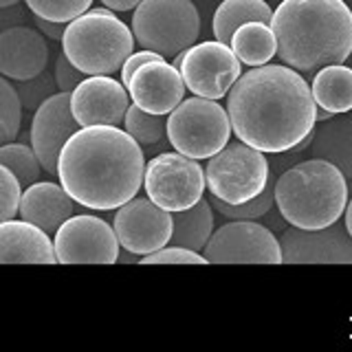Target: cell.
<instances>
[{"instance_id": "1", "label": "cell", "mask_w": 352, "mask_h": 352, "mask_svg": "<svg viewBox=\"0 0 352 352\" xmlns=\"http://www.w3.org/2000/svg\"><path fill=\"white\" fill-rule=\"evenodd\" d=\"M234 135L260 152H286L311 135L317 119L313 88L289 64H262L238 77L227 95Z\"/></svg>"}, {"instance_id": "2", "label": "cell", "mask_w": 352, "mask_h": 352, "mask_svg": "<svg viewBox=\"0 0 352 352\" xmlns=\"http://www.w3.org/2000/svg\"><path fill=\"white\" fill-rule=\"evenodd\" d=\"M146 159L119 126H86L64 143L58 176L77 205L108 212L132 201L143 185Z\"/></svg>"}, {"instance_id": "3", "label": "cell", "mask_w": 352, "mask_h": 352, "mask_svg": "<svg viewBox=\"0 0 352 352\" xmlns=\"http://www.w3.org/2000/svg\"><path fill=\"white\" fill-rule=\"evenodd\" d=\"M271 29L280 60L297 71L344 64L352 53V11L344 0H284Z\"/></svg>"}, {"instance_id": "4", "label": "cell", "mask_w": 352, "mask_h": 352, "mask_svg": "<svg viewBox=\"0 0 352 352\" xmlns=\"http://www.w3.org/2000/svg\"><path fill=\"white\" fill-rule=\"evenodd\" d=\"M275 203L293 227L324 229L335 225L348 207L346 176L324 159L297 163L275 183Z\"/></svg>"}, {"instance_id": "5", "label": "cell", "mask_w": 352, "mask_h": 352, "mask_svg": "<svg viewBox=\"0 0 352 352\" xmlns=\"http://www.w3.org/2000/svg\"><path fill=\"white\" fill-rule=\"evenodd\" d=\"M135 33L113 9H88L66 22L62 51L84 75H113L135 51Z\"/></svg>"}, {"instance_id": "6", "label": "cell", "mask_w": 352, "mask_h": 352, "mask_svg": "<svg viewBox=\"0 0 352 352\" xmlns=\"http://www.w3.org/2000/svg\"><path fill=\"white\" fill-rule=\"evenodd\" d=\"M132 33L143 49L174 58L194 47L201 16L192 0H141L132 16Z\"/></svg>"}, {"instance_id": "7", "label": "cell", "mask_w": 352, "mask_h": 352, "mask_svg": "<svg viewBox=\"0 0 352 352\" xmlns=\"http://www.w3.org/2000/svg\"><path fill=\"white\" fill-rule=\"evenodd\" d=\"M231 119L218 99L190 97L168 117V139L176 152L192 159H212L229 143Z\"/></svg>"}, {"instance_id": "8", "label": "cell", "mask_w": 352, "mask_h": 352, "mask_svg": "<svg viewBox=\"0 0 352 352\" xmlns=\"http://www.w3.org/2000/svg\"><path fill=\"white\" fill-rule=\"evenodd\" d=\"M205 179L214 198L231 205H242L264 192L271 179V170L264 152L236 141L227 143L209 159Z\"/></svg>"}, {"instance_id": "9", "label": "cell", "mask_w": 352, "mask_h": 352, "mask_svg": "<svg viewBox=\"0 0 352 352\" xmlns=\"http://www.w3.org/2000/svg\"><path fill=\"white\" fill-rule=\"evenodd\" d=\"M207 185L198 159L181 152H163L150 159L143 174V187L150 201L168 212H183L203 198Z\"/></svg>"}, {"instance_id": "10", "label": "cell", "mask_w": 352, "mask_h": 352, "mask_svg": "<svg viewBox=\"0 0 352 352\" xmlns=\"http://www.w3.org/2000/svg\"><path fill=\"white\" fill-rule=\"evenodd\" d=\"M203 251L209 264H282L280 240L253 220H234L216 229Z\"/></svg>"}, {"instance_id": "11", "label": "cell", "mask_w": 352, "mask_h": 352, "mask_svg": "<svg viewBox=\"0 0 352 352\" xmlns=\"http://www.w3.org/2000/svg\"><path fill=\"white\" fill-rule=\"evenodd\" d=\"M179 71L183 75L185 86L194 95L220 99L229 95L231 86L242 75V62L229 44L209 40L183 51V64Z\"/></svg>"}, {"instance_id": "12", "label": "cell", "mask_w": 352, "mask_h": 352, "mask_svg": "<svg viewBox=\"0 0 352 352\" xmlns=\"http://www.w3.org/2000/svg\"><path fill=\"white\" fill-rule=\"evenodd\" d=\"M58 264H115L119 260V238L106 220L77 214L55 231Z\"/></svg>"}, {"instance_id": "13", "label": "cell", "mask_w": 352, "mask_h": 352, "mask_svg": "<svg viewBox=\"0 0 352 352\" xmlns=\"http://www.w3.org/2000/svg\"><path fill=\"white\" fill-rule=\"evenodd\" d=\"M119 245L132 256H148L163 249L172 238L174 216L150 198H132L115 214Z\"/></svg>"}, {"instance_id": "14", "label": "cell", "mask_w": 352, "mask_h": 352, "mask_svg": "<svg viewBox=\"0 0 352 352\" xmlns=\"http://www.w3.org/2000/svg\"><path fill=\"white\" fill-rule=\"evenodd\" d=\"M284 264H352V236L346 227L286 229L280 236Z\"/></svg>"}, {"instance_id": "15", "label": "cell", "mask_w": 352, "mask_h": 352, "mask_svg": "<svg viewBox=\"0 0 352 352\" xmlns=\"http://www.w3.org/2000/svg\"><path fill=\"white\" fill-rule=\"evenodd\" d=\"M82 126L77 124L71 110V93H55L44 102L31 119L29 141L36 150L44 172L58 174V161L64 143Z\"/></svg>"}, {"instance_id": "16", "label": "cell", "mask_w": 352, "mask_h": 352, "mask_svg": "<svg viewBox=\"0 0 352 352\" xmlns=\"http://www.w3.org/2000/svg\"><path fill=\"white\" fill-rule=\"evenodd\" d=\"M124 82L113 75H88L71 93V110L77 124L86 126H119L130 108Z\"/></svg>"}, {"instance_id": "17", "label": "cell", "mask_w": 352, "mask_h": 352, "mask_svg": "<svg viewBox=\"0 0 352 352\" xmlns=\"http://www.w3.org/2000/svg\"><path fill=\"white\" fill-rule=\"evenodd\" d=\"M132 104L154 115H170L183 102L185 82L179 69L165 60L143 64L126 86Z\"/></svg>"}, {"instance_id": "18", "label": "cell", "mask_w": 352, "mask_h": 352, "mask_svg": "<svg viewBox=\"0 0 352 352\" xmlns=\"http://www.w3.org/2000/svg\"><path fill=\"white\" fill-rule=\"evenodd\" d=\"M49 44L40 29L25 25L0 31V75L25 82L47 71Z\"/></svg>"}, {"instance_id": "19", "label": "cell", "mask_w": 352, "mask_h": 352, "mask_svg": "<svg viewBox=\"0 0 352 352\" xmlns=\"http://www.w3.org/2000/svg\"><path fill=\"white\" fill-rule=\"evenodd\" d=\"M75 198L64 190L62 183L58 185L51 181H38L25 187L18 209L22 220L44 229L49 236L75 216Z\"/></svg>"}, {"instance_id": "20", "label": "cell", "mask_w": 352, "mask_h": 352, "mask_svg": "<svg viewBox=\"0 0 352 352\" xmlns=\"http://www.w3.org/2000/svg\"><path fill=\"white\" fill-rule=\"evenodd\" d=\"M0 264H58V256L47 231L9 218L0 223Z\"/></svg>"}, {"instance_id": "21", "label": "cell", "mask_w": 352, "mask_h": 352, "mask_svg": "<svg viewBox=\"0 0 352 352\" xmlns=\"http://www.w3.org/2000/svg\"><path fill=\"white\" fill-rule=\"evenodd\" d=\"M311 157L337 165L352 179V117L341 113L322 121L311 139Z\"/></svg>"}, {"instance_id": "22", "label": "cell", "mask_w": 352, "mask_h": 352, "mask_svg": "<svg viewBox=\"0 0 352 352\" xmlns=\"http://www.w3.org/2000/svg\"><path fill=\"white\" fill-rule=\"evenodd\" d=\"M174 229L170 245L185 247L192 251H203L214 234V212L205 198L183 212H174Z\"/></svg>"}, {"instance_id": "23", "label": "cell", "mask_w": 352, "mask_h": 352, "mask_svg": "<svg viewBox=\"0 0 352 352\" xmlns=\"http://www.w3.org/2000/svg\"><path fill=\"white\" fill-rule=\"evenodd\" d=\"M313 97L317 106H322L335 115L352 110V69L344 64H328L313 80Z\"/></svg>"}, {"instance_id": "24", "label": "cell", "mask_w": 352, "mask_h": 352, "mask_svg": "<svg viewBox=\"0 0 352 352\" xmlns=\"http://www.w3.org/2000/svg\"><path fill=\"white\" fill-rule=\"evenodd\" d=\"M273 11L267 0H223L216 9L212 29L216 40L231 44L234 33L247 22H267L271 25Z\"/></svg>"}, {"instance_id": "25", "label": "cell", "mask_w": 352, "mask_h": 352, "mask_svg": "<svg viewBox=\"0 0 352 352\" xmlns=\"http://www.w3.org/2000/svg\"><path fill=\"white\" fill-rule=\"evenodd\" d=\"M229 47L234 49L242 64L249 66H262L271 62L273 55H278V40H275V33L267 22H247V25H242L234 33Z\"/></svg>"}, {"instance_id": "26", "label": "cell", "mask_w": 352, "mask_h": 352, "mask_svg": "<svg viewBox=\"0 0 352 352\" xmlns=\"http://www.w3.org/2000/svg\"><path fill=\"white\" fill-rule=\"evenodd\" d=\"M0 163L16 174V179L22 185V190L33 185V183H38L40 172L44 170L36 150H33L31 146H27V143H14V141L0 146Z\"/></svg>"}, {"instance_id": "27", "label": "cell", "mask_w": 352, "mask_h": 352, "mask_svg": "<svg viewBox=\"0 0 352 352\" xmlns=\"http://www.w3.org/2000/svg\"><path fill=\"white\" fill-rule=\"evenodd\" d=\"M124 130L135 139L139 146H157L168 135V121L163 115H154L132 104L124 119Z\"/></svg>"}, {"instance_id": "28", "label": "cell", "mask_w": 352, "mask_h": 352, "mask_svg": "<svg viewBox=\"0 0 352 352\" xmlns=\"http://www.w3.org/2000/svg\"><path fill=\"white\" fill-rule=\"evenodd\" d=\"M22 110L25 108L18 97V88L9 82V77L0 75V146L18 137Z\"/></svg>"}, {"instance_id": "29", "label": "cell", "mask_w": 352, "mask_h": 352, "mask_svg": "<svg viewBox=\"0 0 352 352\" xmlns=\"http://www.w3.org/2000/svg\"><path fill=\"white\" fill-rule=\"evenodd\" d=\"M25 5L38 18L53 22H71L77 16L86 14L91 9L93 0H25Z\"/></svg>"}, {"instance_id": "30", "label": "cell", "mask_w": 352, "mask_h": 352, "mask_svg": "<svg viewBox=\"0 0 352 352\" xmlns=\"http://www.w3.org/2000/svg\"><path fill=\"white\" fill-rule=\"evenodd\" d=\"M273 203H275V187H271V185H267L264 192H260L256 198H251V201L242 203V205H231V203L214 198L216 212H220L225 218H231V220H256L264 214H269Z\"/></svg>"}, {"instance_id": "31", "label": "cell", "mask_w": 352, "mask_h": 352, "mask_svg": "<svg viewBox=\"0 0 352 352\" xmlns=\"http://www.w3.org/2000/svg\"><path fill=\"white\" fill-rule=\"evenodd\" d=\"M16 88H18V97L22 102V108L36 113L51 95H55L58 84H55V75H49L47 71H42L40 75L31 77V80L18 82Z\"/></svg>"}, {"instance_id": "32", "label": "cell", "mask_w": 352, "mask_h": 352, "mask_svg": "<svg viewBox=\"0 0 352 352\" xmlns=\"http://www.w3.org/2000/svg\"><path fill=\"white\" fill-rule=\"evenodd\" d=\"M22 198V185L16 174L0 163V223L18 214Z\"/></svg>"}, {"instance_id": "33", "label": "cell", "mask_w": 352, "mask_h": 352, "mask_svg": "<svg viewBox=\"0 0 352 352\" xmlns=\"http://www.w3.org/2000/svg\"><path fill=\"white\" fill-rule=\"evenodd\" d=\"M139 264H209V262L198 251L170 245L165 249L148 253V256H141Z\"/></svg>"}, {"instance_id": "34", "label": "cell", "mask_w": 352, "mask_h": 352, "mask_svg": "<svg viewBox=\"0 0 352 352\" xmlns=\"http://www.w3.org/2000/svg\"><path fill=\"white\" fill-rule=\"evenodd\" d=\"M53 75H55V84H58V88L64 93H73L75 88L84 82V73L77 69L69 58H66L64 51L58 55V60H55Z\"/></svg>"}, {"instance_id": "35", "label": "cell", "mask_w": 352, "mask_h": 352, "mask_svg": "<svg viewBox=\"0 0 352 352\" xmlns=\"http://www.w3.org/2000/svg\"><path fill=\"white\" fill-rule=\"evenodd\" d=\"M154 60H165L161 53H157V51H150V49H143V51H139V53H135L132 51L130 55H128V60L124 62V66H121V82H124V86H128L130 84V80H132V75H135L143 64H148V62H154Z\"/></svg>"}, {"instance_id": "36", "label": "cell", "mask_w": 352, "mask_h": 352, "mask_svg": "<svg viewBox=\"0 0 352 352\" xmlns=\"http://www.w3.org/2000/svg\"><path fill=\"white\" fill-rule=\"evenodd\" d=\"M36 27H38V29H40L47 38H51V40H62L64 29H66L64 22L44 20V18H38V16H36Z\"/></svg>"}, {"instance_id": "37", "label": "cell", "mask_w": 352, "mask_h": 352, "mask_svg": "<svg viewBox=\"0 0 352 352\" xmlns=\"http://www.w3.org/2000/svg\"><path fill=\"white\" fill-rule=\"evenodd\" d=\"M25 18L22 14V9L16 5V7H7V9H0V31H5L9 27H16V22Z\"/></svg>"}, {"instance_id": "38", "label": "cell", "mask_w": 352, "mask_h": 352, "mask_svg": "<svg viewBox=\"0 0 352 352\" xmlns=\"http://www.w3.org/2000/svg\"><path fill=\"white\" fill-rule=\"evenodd\" d=\"M102 3L113 11H130V9H137L141 0H102Z\"/></svg>"}, {"instance_id": "39", "label": "cell", "mask_w": 352, "mask_h": 352, "mask_svg": "<svg viewBox=\"0 0 352 352\" xmlns=\"http://www.w3.org/2000/svg\"><path fill=\"white\" fill-rule=\"evenodd\" d=\"M335 113H330V110H326V108H322V106H317V113H315V119H317V124H322V121H326V119H330Z\"/></svg>"}, {"instance_id": "40", "label": "cell", "mask_w": 352, "mask_h": 352, "mask_svg": "<svg viewBox=\"0 0 352 352\" xmlns=\"http://www.w3.org/2000/svg\"><path fill=\"white\" fill-rule=\"evenodd\" d=\"M346 229L350 231V236H352V201L346 207Z\"/></svg>"}, {"instance_id": "41", "label": "cell", "mask_w": 352, "mask_h": 352, "mask_svg": "<svg viewBox=\"0 0 352 352\" xmlns=\"http://www.w3.org/2000/svg\"><path fill=\"white\" fill-rule=\"evenodd\" d=\"M20 5V0H0V9H7V7H16Z\"/></svg>"}]
</instances>
